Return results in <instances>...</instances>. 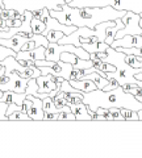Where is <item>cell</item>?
Wrapping results in <instances>:
<instances>
[{
    "label": "cell",
    "mask_w": 142,
    "mask_h": 158,
    "mask_svg": "<svg viewBox=\"0 0 142 158\" xmlns=\"http://www.w3.org/2000/svg\"><path fill=\"white\" fill-rule=\"evenodd\" d=\"M126 11H119L113 7H70L67 3L62 6L61 11H50V15L66 25L88 27L94 29L103 21H112L121 19Z\"/></svg>",
    "instance_id": "obj_1"
},
{
    "label": "cell",
    "mask_w": 142,
    "mask_h": 158,
    "mask_svg": "<svg viewBox=\"0 0 142 158\" xmlns=\"http://www.w3.org/2000/svg\"><path fill=\"white\" fill-rule=\"evenodd\" d=\"M83 103L87 104L90 113L95 115V111L99 107L101 108H129L133 111L142 110V102H140L133 94L126 92L121 86L111 91H104L96 88L94 91L83 94Z\"/></svg>",
    "instance_id": "obj_2"
},
{
    "label": "cell",
    "mask_w": 142,
    "mask_h": 158,
    "mask_svg": "<svg viewBox=\"0 0 142 158\" xmlns=\"http://www.w3.org/2000/svg\"><path fill=\"white\" fill-rule=\"evenodd\" d=\"M107 57L103 59L104 62H108L111 65H113L116 67V71L113 73H107V78L112 77L119 82L120 86H124L126 83H133L137 86V79L136 74L142 73V67H132L130 65L125 62V53L116 50L115 48H112L111 45L107 48Z\"/></svg>",
    "instance_id": "obj_3"
},
{
    "label": "cell",
    "mask_w": 142,
    "mask_h": 158,
    "mask_svg": "<svg viewBox=\"0 0 142 158\" xmlns=\"http://www.w3.org/2000/svg\"><path fill=\"white\" fill-rule=\"evenodd\" d=\"M66 0H3V7L6 9H16L20 13L25 11H37L47 8L49 11H61Z\"/></svg>",
    "instance_id": "obj_4"
},
{
    "label": "cell",
    "mask_w": 142,
    "mask_h": 158,
    "mask_svg": "<svg viewBox=\"0 0 142 158\" xmlns=\"http://www.w3.org/2000/svg\"><path fill=\"white\" fill-rule=\"evenodd\" d=\"M34 65L37 67H40L42 75L51 74L54 77L65 78L66 81H70L71 70L74 69L71 63H68V62H62V61L54 62V61H47V59H38V61L34 62Z\"/></svg>",
    "instance_id": "obj_5"
},
{
    "label": "cell",
    "mask_w": 142,
    "mask_h": 158,
    "mask_svg": "<svg viewBox=\"0 0 142 158\" xmlns=\"http://www.w3.org/2000/svg\"><path fill=\"white\" fill-rule=\"evenodd\" d=\"M2 62H3V65L6 66V74H11L13 71H16V73H18L20 77L26 78V79L37 78L41 75L40 67H37L36 65H21L14 56H8L7 58H4Z\"/></svg>",
    "instance_id": "obj_6"
},
{
    "label": "cell",
    "mask_w": 142,
    "mask_h": 158,
    "mask_svg": "<svg viewBox=\"0 0 142 158\" xmlns=\"http://www.w3.org/2000/svg\"><path fill=\"white\" fill-rule=\"evenodd\" d=\"M140 19L138 13H134L132 11H126L125 15L121 17V21L124 23V28L116 33V38H121L126 34H142V29L140 27Z\"/></svg>",
    "instance_id": "obj_7"
},
{
    "label": "cell",
    "mask_w": 142,
    "mask_h": 158,
    "mask_svg": "<svg viewBox=\"0 0 142 158\" xmlns=\"http://www.w3.org/2000/svg\"><path fill=\"white\" fill-rule=\"evenodd\" d=\"M29 79L18 75V73L13 71L9 74V81L4 85H0L2 91H14V92H25Z\"/></svg>",
    "instance_id": "obj_8"
},
{
    "label": "cell",
    "mask_w": 142,
    "mask_h": 158,
    "mask_svg": "<svg viewBox=\"0 0 142 158\" xmlns=\"http://www.w3.org/2000/svg\"><path fill=\"white\" fill-rule=\"evenodd\" d=\"M112 48H142V34H126L121 38L113 40Z\"/></svg>",
    "instance_id": "obj_9"
},
{
    "label": "cell",
    "mask_w": 142,
    "mask_h": 158,
    "mask_svg": "<svg viewBox=\"0 0 142 158\" xmlns=\"http://www.w3.org/2000/svg\"><path fill=\"white\" fill-rule=\"evenodd\" d=\"M45 46H36L30 50H20L16 53V59L22 61H38V59H45Z\"/></svg>",
    "instance_id": "obj_10"
},
{
    "label": "cell",
    "mask_w": 142,
    "mask_h": 158,
    "mask_svg": "<svg viewBox=\"0 0 142 158\" xmlns=\"http://www.w3.org/2000/svg\"><path fill=\"white\" fill-rule=\"evenodd\" d=\"M37 85H38V92L40 94H50L58 88L57 83L54 81V75L51 74H46V75H41L36 78Z\"/></svg>",
    "instance_id": "obj_11"
},
{
    "label": "cell",
    "mask_w": 142,
    "mask_h": 158,
    "mask_svg": "<svg viewBox=\"0 0 142 158\" xmlns=\"http://www.w3.org/2000/svg\"><path fill=\"white\" fill-rule=\"evenodd\" d=\"M30 37H24L21 34H14V36L9 37V38H0V44L4 46H7L9 49H12L14 52H20L21 48L24 46V44L29 41Z\"/></svg>",
    "instance_id": "obj_12"
},
{
    "label": "cell",
    "mask_w": 142,
    "mask_h": 158,
    "mask_svg": "<svg viewBox=\"0 0 142 158\" xmlns=\"http://www.w3.org/2000/svg\"><path fill=\"white\" fill-rule=\"evenodd\" d=\"M26 98H29L32 100V108H30V118L33 121H42L43 120V108H42V99L33 96L30 94H26Z\"/></svg>",
    "instance_id": "obj_13"
},
{
    "label": "cell",
    "mask_w": 142,
    "mask_h": 158,
    "mask_svg": "<svg viewBox=\"0 0 142 158\" xmlns=\"http://www.w3.org/2000/svg\"><path fill=\"white\" fill-rule=\"evenodd\" d=\"M68 107L75 115V118L78 121H92V115L90 113L87 104H84L83 102L76 103V104H70Z\"/></svg>",
    "instance_id": "obj_14"
},
{
    "label": "cell",
    "mask_w": 142,
    "mask_h": 158,
    "mask_svg": "<svg viewBox=\"0 0 142 158\" xmlns=\"http://www.w3.org/2000/svg\"><path fill=\"white\" fill-rule=\"evenodd\" d=\"M26 99V92H14V91H4L3 96L0 98V102L14 103L17 106L22 107L24 100Z\"/></svg>",
    "instance_id": "obj_15"
},
{
    "label": "cell",
    "mask_w": 142,
    "mask_h": 158,
    "mask_svg": "<svg viewBox=\"0 0 142 158\" xmlns=\"http://www.w3.org/2000/svg\"><path fill=\"white\" fill-rule=\"evenodd\" d=\"M68 82H70V85L72 87L78 88V90L82 91L83 94L94 91V90H96V88H97V86L91 81V79H79V81H72V79H71V81H68Z\"/></svg>",
    "instance_id": "obj_16"
},
{
    "label": "cell",
    "mask_w": 142,
    "mask_h": 158,
    "mask_svg": "<svg viewBox=\"0 0 142 158\" xmlns=\"http://www.w3.org/2000/svg\"><path fill=\"white\" fill-rule=\"evenodd\" d=\"M82 79H91V81L97 86V88H100V90H103V88H104L107 85H109V79L101 77L96 70L88 73V74H84V75H82Z\"/></svg>",
    "instance_id": "obj_17"
},
{
    "label": "cell",
    "mask_w": 142,
    "mask_h": 158,
    "mask_svg": "<svg viewBox=\"0 0 142 158\" xmlns=\"http://www.w3.org/2000/svg\"><path fill=\"white\" fill-rule=\"evenodd\" d=\"M124 28V23L121 21V19H116L115 20V25L112 27H108L107 28V37H105V42L111 45L112 42H113V40L116 37V33L121 31V29Z\"/></svg>",
    "instance_id": "obj_18"
},
{
    "label": "cell",
    "mask_w": 142,
    "mask_h": 158,
    "mask_svg": "<svg viewBox=\"0 0 142 158\" xmlns=\"http://www.w3.org/2000/svg\"><path fill=\"white\" fill-rule=\"evenodd\" d=\"M109 45L105 41H95L91 44H82V48L86 49L88 53H97V52H105Z\"/></svg>",
    "instance_id": "obj_19"
},
{
    "label": "cell",
    "mask_w": 142,
    "mask_h": 158,
    "mask_svg": "<svg viewBox=\"0 0 142 158\" xmlns=\"http://www.w3.org/2000/svg\"><path fill=\"white\" fill-rule=\"evenodd\" d=\"M42 108L45 113H59L61 112L54 104V100H53L51 96H46L45 99H42Z\"/></svg>",
    "instance_id": "obj_20"
},
{
    "label": "cell",
    "mask_w": 142,
    "mask_h": 158,
    "mask_svg": "<svg viewBox=\"0 0 142 158\" xmlns=\"http://www.w3.org/2000/svg\"><path fill=\"white\" fill-rule=\"evenodd\" d=\"M94 67H96L97 70L104 71V73H113V71H116V67L113 65H111V63H108V62H104L103 59H99V58L94 59Z\"/></svg>",
    "instance_id": "obj_21"
},
{
    "label": "cell",
    "mask_w": 142,
    "mask_h": 158,
    "mask_svg": "<svg viewBox=\"0 0 142 158\" xmlns=\"http://www.w3.org/2000/svg\"><path fill=\"white\" fill-rule=\"evenodd\" d=\"M30 27H32V32L36 33V34H42L43 32H45L46 29V24L42 21V20L40 19H36L33 17L32 21H30Z\"/></svg>",
    "instance_id": "obj_22"
},
{
    "label": "cell",
    "mask_w": 142,
    "mask_h": 158,
    "mask_svg": "<svg viewBox=\"0 0 142 158\" xmlns=\"http://www.w3.org/2000/svg\"><path fill=\"white\" fill-rule=\"evenodd\" d=\"M65 98L67 102V106L76 104V103L83 102V92H65Z\"/></svg>",
    "instance_id": "obj_23"
},
{
    "label": "cell",
    "mask_w": 142,
    "mask_h": 158,
    "mask_svg": "<svg viewBox=\"0 0 142 158\" xmlns=\"http://www.w3.org/2000/svg\"><path fill=\"white\" fill-rule=\"evenodd\" d=\"M120 112L125 121H138V113H137V111L129 110V108H120Z\"/></svg>",
    "instance_id": "obj_24"
},
{
    "label": "cell",
    "mask_w": 142,
    "mask_h": 158,
    "mask_svg": "<svg viewBox=\"0 0 142 158\" xmlns=\"http://www.w3.org/2000/svg\"><path fill=\"white\" fill-rule=\"evenodd\" d=\"M8 120L9 121H17V120H21V121H30L32 118L29 115H26L25 112H22V111H16V112H13L12 115H9L8 116Z\"/></svg>",
    "instance_id": "obj_25"
},
{
    "label": "cell",
    "mask_w": 142,
    "mask_h": 158,
    "mask_svg": "<svg viewBox=\"0 0 142 158\" xmlns=\"http://www.w3.org/2000/svg\"><path fill=\"white\" fill-rule=\"evenodd\" d=\"M30 38L36 42V46H45V48H47V45H49V40L46 38V36H43V34L33 33Z\"/></svg>",
    "instance_id": "obj_26"
},
{
    "label": "cell",
    "mask_w": 142,
    "mask_h": 158,
    "mask_svg": "<svg viewBox=\"0 0 142 158\" xmlns=\"http://www.w3.org/2000/svg\"><path fill=\"white\" fill-rule=\"evenodd\" d=\"M63 36H65V33L61 31H50V32H47L46 38L49 40V42H58Z\"/></svg>",
    "instance_id": "obj_27"
},
{
    "label": "cell",
    "mask_w": 142,
    "mask_h": 158,
    "mask_svg": "<svg viewBox=\"0 0 142 158\" xmlns=\"http://www.w3.org/2000/svg\"><path fill=\"white\" fill-rule=\"evenodd\" d=\"M58 88H59V91H62V92H79V90L75 88V87H72L70 85V82L66 81V79H63V82L61 83V86L58 87Z\"/></svg>",
    "instance_id": "obj_28"
},
{
    "label": "cell",
    "mask_w": 142,
    "mask_h": 158,
    "mask_svg": "<svg viewBox=\"0 0 142 158\" xmlns=\"http://www.w3.org/2000/svg\"><path fill=\"white\" fill-rule=\"evenodd\" d=\"M8 56H14V57H16V52L0 44V61H3V59L7 58Z\"/></svg>",
    "instance_id": "obj_29"
},
{
    "label": "cell",
    "mask_w": 142,
    "mask_h": 158,
    "mask_svg": "<svg viewBox=\"0 0 142 158\" xmlns=\"http://www.w3.org/2000/svg\"><path fill=\"white\" fill-rule=\"evenodd\" d=\"M109 112H111V116L113 118V121H125L124 117H122L121 112H120V108L117 107H112V108H108Z\"/></svg>",
    "instance_id": "obj_30"
},
{
    "label": "cell",
    "mask_w": 142,
    "mask_h": 158,
    "mask_svg": "<svg viewBox=\"0 0 142 158\" xmlns=\"http://www.w3.org/2000/svg\"><path fill=\"white\" fill-rule=\"evenodd\" d=\"M8 104L9 103H7V102H0V121H9L8 116H7Z\"/></svg>",
    "instance_id": "obj_31"
},
{
    "label": "cell",
    "mask_w": 142,
    "mask_h": 158,
    "mask_svg": "<svg viewBox=\"0 0 142 158\" xmlns=\"http://www.w3.org/2000/svg\"><path fill=\"white\" fill-rule=\"evenodd\" d=\"M75 115L72 112H59L58 121H75Z\"/></svg>",
    "instance_id": "obj_32"
},
{
    "label": "cell",
    "mask_w": 142,
    "mask_h": 158,
    "mask_svg": "<svg viewBox=\"0 0 142 158\" xmlns=\"http://www.w3.org/2000/svg\"><path fill=\"white\" fill-rule=\"evenodd\" d=\"M16 111H22V107L14 104V103H9V104H8V110H7V116L12 115V113L16 112Z\"/></svg>",
    "instance_id": "obj_33"
},
{
    "label": "cell",
    "mask_w": 142,
    "mask_h": 158,
    "mask_svg": "<svg viewBox=\"0 0 142 158\" xmlns=\"http://www.w3.org/2000/svg\"><path fill=\"white\" fill-rule=\"evenodd\" d=\"M30 108H32V100L26 98L22 103V112H25L26 115H30Z\"/></svg>",
    "instance_id": "obj_34"
},
{
    "label": "cell",
    "mask_w": 142,
    "mask_h": 158,
    "mask_svg": "<svg viewBox=\"0 0 142 158\" xmlns=\"http://www.w3.org/2000/svg\"><path fill=\"white\" fill-rule=\"evenodd\" d=\"M34 48H36V42H34L32 38H29V41H26L25 44H24L21 50H30V49H34Z\"/></svg>",
    "instance_id": "obj_35"
},
{
    "label": "cell",
    "mask_w": 142,
    "mask_h": 158,
    "mask_svg": "<svg viewBox=\"0 0 142 158\" xmlns=\"http://www.w3.org/2000/svg\"><path fill=\"white\" fill-rule=\"evenodd\" d=\"M33 17H36V19H41L42 16V9H37V11H33Z\"/></svg>",
    "instance_id": "obj_36"
},
{
    "label": "cell",
    "mask_w": 142,
    "mask_h": 158,
    "mask_svg": "<svg viewBox=\"0 0 142 158\" xmlns=\"http://www.w3.org/2000/svg\"><path fill=\"white\" fill-rule=\"evenodd\" d=\"M9 17V11L6 8H3V11H2V20H6Z\"/></svg>",
    "instance_id": "obj_37"
},
{
    "label": "cell",
    "mask_w": 142,
    "mask_h": 158,
    "mask_svg": "<svg viewBox=\"0 0 142 158\" xmlns=\"http://www.w3.org/2000/svg\"><path fill=\"white\" fill-rule=\"evenodd\" d=\"M136 79H138V81H142V73H138V74H136Z\"/></svg>",
    "instance_id": "obj_38"
},
{
    "label": "cell",
    "mask_w": 142,
    "mask_h": 158,
    "mask_svg": "<svg viewBox=\"0 0 142 158\" xmlns=\"http://www.w3.org/2000/svg\"><path fill=\"white\" fill-rule=\"evenodd\" d=\"M137 113H138V121H142V110L137 111Z\"/></svg>",
    "instance_id": "obj_39"
},
{
    "label": "cell",
    "mask_w": 142,
    "mask_h": 158,
    "mask_svg": "<svg viewBox=\"0 0 142 158\" xmlns=\"http://www.w3.org/2000/svg\"><path fill=\"white\" fill-rule=\"evenodd\" d=\"M140 27H141V29H142V17L140 19Z\"/></svg>",
    "instance_id": "obj_40"
},
{
    "label": "cell",
    "mask_w": 142,
    "mask_h": 158,
    "mask_svg": "<svg viewBox=\"0 0 142 158\" xmlns=\"http://www.w3.org/2000/svg\"><path fill=\"white\" fill-rule=\"evenodd\" d=\"M3 94H4V91H2V90H0V98L3 96Z\"/></svg>",
    "instance_id": "obj_41"
},
{
    "label": "cell",
    "mask_w": 142,
    "mask_h": 158,
    "mask_svg": "<svg viewBox=\"0 0 142 158\" xmlns=\"http://www.w3.org/2000/svg\"><path fill=\"white\" fill-rule=\"evenodd\" d=\"M0 3H3V0H0Z\"/></svg>",
    "instance_id": "obj_42"
}]
</instances>
